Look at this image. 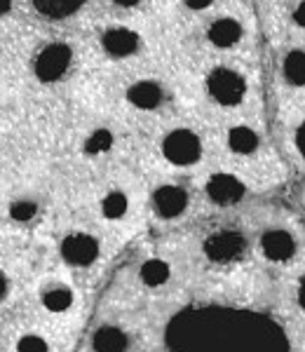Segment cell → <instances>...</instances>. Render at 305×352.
Segmentation results:
<instances>
[{
  "instance_id": "29",
  "label": "cell",
  "mask_w": 305,
  "mask_h": 352,
  "mask_svg": "<svg viewBox=\"0 0 305 352\" xmlns=\"http://www.w3.org/2000/svg\"><path fill=\"white\" fill-rule=\"evenodd\" d=\"M8 292H10V280H8V275L0 270V300H5Z\"/></svg>"
},
{
  "instance_id": "4",
  "label": "cell",
  "mask_w": 305,
  "mask_h": 352,
  "mask_svg": "<svg viewBox=\"0 0 305 352\" xmlns=\"http://www.w3.org/2000/svg\"><path fill=\"white\" fill-rule=\"evenodd\" d=\"M94 47L104 59L122 64V61L137 59L139 54H144L146 38L139 28L129 24H109L97 31Z\"/></svg>"
},
{
  "instance_id": "12",
  "label": "cell",
  "mask_w": 305,
  "mask_h": 352,
  "mask_svg": "<svg viewBox=\"0 0 305 352\" xmlns=\"http://www.w3.org/2000/svg\"><path fill=\"white\" fill-rule=\"evenodd\" d=\"M36 24L31 0H0V31L21 33Z\"/></svg>"
},
{
  "instance_id": "24",
  "label": "cell",
  "mask_w": 305,
  "mask_h": 352,
  "mask_svg": "<svg viewBox=\"0 0 305 352\" xmlns=\"http://www.w3.org/2000/svg\"><path fill=\"white\" fill-rule=\"evenodd\" d=\"M14 352H49V343L38 333H24L16 340Z\"/></svg>"
},
{
  "instance_id": "14",
  "label": "cell",
  "mask_w": 305,
  "mask_h": 352,
  "mask_svg": "<svg viewBox=\"0 0 305 352\" xmlns=\"http://www.w3.org/2000/svg\"><path fill=\"white\" fill-rule=\"evenodd\" d=\"M31 3L33 14H36V24L54 26L59 21L69 19V16L78 14V10L82 5H87V0H31Z\"/></svg>"
},
{
  "instance_id": "18",
  "label": "cell",
  "mask_w": 305,
  "mask_h": 352,
  "mask_svg": "<svg viewBox=\"0 0 305 352\" xmlns=\"http://www.w3.org/2000/svg\"><path fill=\"white\" fill-rule=\"evenodd\" d=\"M139 277L146 287L157 289V287H162L169 282V277H172V268H169V263L162 258H148L144 265H141Z\"/></svg>"
},
{
  "instance_id": "2",
  "label": "cell",
  "mask_w": 305,
  "mask_h": 352,
  "mask_svg": "<svg viewBox=\"0 0 305 352\" xmlns=\"http://www.w3.org/2000/svg\"><path fill=\"white\" fill-rule=\"evenodd\" d=\"M80 52V43L56 26L33 24L16 41L8 78L28 92H56L76 76Z\"/></svg>"
},
{
  "instance_id": "9",
  "label": "cell",
  "mask_w": 305,
  "mask_h": 352,
  "mask_svg": "<svg viewBox=\"0 0 305 352\" xmlns=\"http://www.w3.org/2000/svg\"><path fill=\"white\" fill-rule=\"evenodd\" d=\"M207 197L218 207H233V204L242 202V197L247 195V186L240 176L230 172H216L207 179L205 184Z\"/></svg>"
},
{
  "instance_id": "15",
  "label": "cell",
  "mask_w": 305,
  "mask_h": 352,
  "mask_svg": "<svg viewBox=\"0 0 305 352\" xmlns=\"http://www.w3.org/2000/svg\"><path fill=\"white\" fill-rule=\"evenodd\" d=\"M225 146L230 153L240 157H249L261 148V136L249 124H233V127L225 132Z\"/></svg>"
},
{
  "instance_id": "11",
  "label": "cell",
  "mask_w": 305,
  "mask_h": 352,
  "mask_svg": "<svg viewBox=\"0 0 305 352\" xmlns=\"http://www.w3.org/2000/svg\"><path fill=\"white\" fill-rule=\"evenodd\" d=\"M152 209L160 219H179L188 209V190L177 184H162L152 190Z\"/></svg>"
},
{
  "instance_id": "21",
  "label": "cell",
  "mask_w": 305,
  "mask_h": 352,
  "mask_svg": "<svg viewBox=\"0 0 305 352\" xmlns=\"http://www.w3.org/2000/svg\"><path fill=\"white\" fill-rule=\"evenodd\" d=\"M99 207H101V214H104V219L117 221V219H122L129 212V197H127L125 190L113 188V190L106 192L104 197H101Z\"/></svg>"
},
{
  "instance_id": "20",
  "label": "cell",
  "mask_w": 305,
  "mask_h": 352,
  "mask_svg": "<svg viewBox=\"0 0 305 352\" xmlns=\"http://www.w3.org/2000/svg\"><path fill=\"white\" fill-rule=\"evenodd\" d=\"M41 298H43V305L49 312H66V310H71L73 300H76V296H73V289L66 287V285H49L43 292Z\"/></svg>"
},
{
  "instance_id": "23",
  "label": "cell",
  "mask_w": 305,
  "mask_h": 352,
  "mask_svg": "<svg viewBox=\"0 0 305 352\" xmlns=\"http://www.w3.org/2000/svg\"><path fill=\"white\" fill-rule=\"evenodd\" d=\"M10 217L16 223H28V221L38 217V202L33 197H19V200L10 204Z\"/></svg>"
},
{
  "instance_id": "6",
  "label": "cell",
  "mask_w": 305,
  "mask_h": 352,
  "mask_svg": "<svg viewBox=\"0 0 305 352\" xmlns=\"http://www.w3.org/2000/svg\"><path fill=\"white\" fill-rule=\"evenodd\" d=\"M202 41L214 52H235L247 41V26L235 14H212L202 28Z\"/></svg>"
},
{
  "instance_id": "8",
  "label": "cell",
  "mask_w": 305,
  "mask_h": 352,
  "mask_svg": "<svg viewBox=\"0 0 305 352\" xmlns=\"http://www.w3.org/2000/svg\"><path fill=\"white\" fill-rule=\"evenodd\" d=\"M205 256L214 263H233L247 252V240L240 230H216L205 240Z\"/></svg>"
},
{
  "instance_id": "16",
  "label": "cell",
  "mask_w": 305,
  "mask_h": 352,
  "mask_svg": "<svg viewBox=\"0 0 305 352\" xmlns=\"http://www.w3.org/2000/svg\"><path fill=\"white\" fill-rule=\"evenodd\" d=\"M92 350L94 352H127L129 350L127 331L115 324L99 327L92 336Z\"/></svg>"
},
{
  "instance_id": "5",
  "label": "cell",
  "mask_w": 305,
  "mask_h": 352,
  "mask_svg": "<svg viewBox=\"0 0 305 352\" xmlns=\"http://www.w3.org/2000/svg\"><path fill=\"white\" fill-rule=\"evenodd\" d=\"M162 157L174 167H193L202 160L205 144L202 136L190 127H174L160 141Z\"/></svg>"
},
{
  "instance_id": "7",
  "label": "cell",
  "mask_w": 305,
  "mask_h": 352,
  "mask_svg": "<svg viewBox=\"0 0 305 352\" xmlns=\"http://www.w3.org/2000/svg\"><path fill=\"white\" fill-rule=\"evenodd\" d=\"M125 101L134 111L155 113L167 104V87L155 78H137L125 87Z\"/></svg>"
},
{
  "instance_id": "3",
  "label": "cell",
  "mask_w": 305,
  "mask_h": 352,
  "mask_svg": "<svg viewBox=\"0 0 305 352\" xmlns=\"http://www.w3.org/2000/svg\"><path fill=\"white\" fill-rule=\"evenodd\" d=\"M205 94L218 109H237L249 94V80L240 68L216 64L205 76Z\"/></svg>"
},
{
  "instance_id": "19",
  "label": "cell",
  "mask_w": 305,
  "mask_h": 352,
  "mask_svg": "<svg viewBox=\"0 0 305 352\" xmlns=\"http://www.w3.org/2000/svg\"><path fill=\"white\" fill-rule=\"evenodd\" d=\"M282 76L291 87H305V50H291L282 61Z\"/></svg>"
},
{
  "instance_id": "28",
  "label": "cell",
  "mask_w": 305,
  "mask_h": 352,
  "mask_svg": "<svg viewBox=\"0 0 305 352\" xmlns=\"http://www.w3.org/2000/svg\"><path fill=\"white\" fill-rule=\"evenodd\" d=\"M293 21L305 28V0H301V3L296 5V10H293Z\"/></svg>"
},
{
  "instance_id": "26",
  "label": "cell",
  "mask_w": 305,
  "mask_h": 352,
  "mask_svg": "<svg viewBox=\"0 0 305 352\" xmlns=\"http://www.w3.org/2000/svg\"><path fill=\"white\" fill-rule=\"evenodd\" d=\"M106 3H109L111 8L120 10V12H134V10L144 8L146 0H106Z\"/></svg>"
},
{
  "instance_id": "25",
  "label": "cell",
  "mask_w": 305,
  "mask_h": 352,
  "mask_svg": "<svg viewBox=\"0 0 305 352\" xmlns=\"http://www.w3.org/2000/svg\"><path fill=\"white\" fill-rule=\"evenodd\" d=\"M181 3V8L185 10V12H190V14H209L214 8H216V3L218 0H179Z\"/></svg>"
},
{
  "instance_id": "13",
  "label": "cell",
  "mask_w": 305,
  "mask_h": 352,
  "mask_svg": "<svg viewBox=\"0 0 305 352\" xmlns=\"http://www.w3.org/2000/svg\"><path fill=\"white\" fill-rule=\"evenodd\" d=\"M296 237L284 228H270L261 235V252L273 263H286L296 256Z\"/></svg>"
},
{
  "instance_id": "1",
  "label": "cell",
  "mask_w": 305,
  "mask_h": 352,
  "mask_svg": "<svg viewBox=\"0 0 305 352\" xmlns=\"http://www.w3.org/2000/svg\"><path fill=\"white\" fill-rule=\"evenodd\" d=\"M165 340L172 352H289V338L275 320L221 305L181 310Z\"/></svg>"
},
{
  "instance_id": "22",
  "label": "cell",
  "mask_w": 305,
  "mask_h": 352,
  "mask_svg": "<svg viewBox=\"0 0 305 352\" xmlns=\"http://www.w3.org/2000/svg\"><path fill=\"white\" fill-rule=\"evenodd\" d=\"M21 33H24V31H21ZM21 33L0 31V80H3V78H8L10 66H12V59H14L16 41H19Z\"/></svg>"
},
{
  "instance_id": "27",
  "label": "cell",
  "mask_w": 305,
  "mask_h": 352,
  "mask_svg": "<svg viewBox=\"0 0 305 352\" xmlns=\"http://www.w3.org/2000/svg\"><path fill=\"white\" fill-rule=\"evenodd\" d=\"M293 141H296V151H298V155L305 160V122L301 124V127L296 129V136H293Z\"/></svg>"
},
{
  "instance_id": "30",
  "label": "cell",
  "mask_w": 305,
  "mask_h": 352,
  "mask_svg": "<svg viewBox=\"0 0 305 352\" xmlns=\"http://www.w3.org/2000/svg\"><path fill=\"white\" fill-rule=\"evenodd\" d=\"M296 298H298V305L305 310V277L298 282V292H296Z\"/></svg>"
},
{
  "instance_id": "17",
  "label": "cell",
  "mask_w": 305,
  "mask_h": 352,
  "mask_svg": "<svg viewBox=\"0 0 305 352\" xmlns=\"http://www.w3.org/2000/svg\"><path fill=\"white\" fill-rule=\"evenodd\" d=\"M115 148V132L111 127H94L82 139V153L87 157H104Z\"/></svg>"
},
{
  "instance_id": "10",
  "label": "cell",
  "mask_w": 305,
  "mask_h": 352,
  "mask_svg": "<svg viewBox=\"0 0 305 352\" xmlns=\"http://www.w3.org/2000/svg\"><path fill=\"white\" fill-rule=\"evenodd\" d=\"M99 240L87 232H71L61 240V258L76 268H87L99 258Z\"/></svg>"
}]
</instances>
